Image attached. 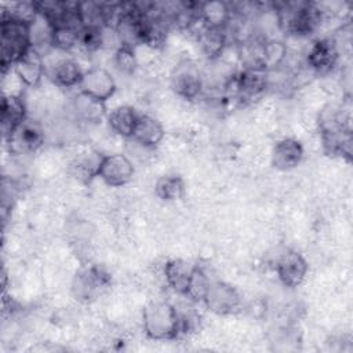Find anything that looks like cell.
<instances>
[{
	"label": "cell",
	"mask_w": 353,
	"mask_h": 353,
	"mask_svg": "<svg viewBox=\"0 0 353 353\" xmlns=\"http://www.w3.org/2000/svg\"><path fill=\"white\" fill-rule=\"evenodd\" d=\"M29 23L1 17L0 22V55H1V72L11 70L15 62L30 48Z\"/></svg>",
	"instance_id": "obj_1"
},
{
	"label": "cell",
	"mask_w": 353,
	"mask_h": 353,
	"mask_svg": "<svg viewBox=\"0 0 353 353\" xmlns=\"http://www.w3.org/2000/svg\"><path fill=\"white\" fill-rule=\"evenodd\" d=\"M145 334L150 339L164 341L178 338L179 312L168 302H152L142 312Z\"/></svg>",
	"instance_id": "obj_2"
},
{
	"label": "cell",
	"mask_w": 353,
	"mask_h": 353,
	"mask_svg": "<svg viewBox=\"0 0 353 353\" xmlns=\"http://www.w3.org/2000/svg\"><path fill=\"white\" fill-rule=\"evenodd\" d=\"M280 28L288 34L305 37L321 23L323 11L314 3L287 4V11L277 12Z\"/></svg>",
	"instance_id": "obj_3"
},
{
	"label": "cell",
	"mask_w": 353,
	"mask_h": 353,
	"mask_svg": "<svg viewBox=\"0 0 353 353\" xmlns=\"http://www.w3.org/2000/svg\"><path fill=\"white\" fill-rule=\"evenodd\" d=\"M269 85V72L262 68H243L226 83V90L239 99H254L259 97Z\"/></svg>",
	"instance_id": "obj_4"
},
{
	"label": "cell",
	"mask_w": 353,
	"mask_h": 353,
	"mask_svg": "<svg viewBox=\"0 0 353 353\" xmlns=\"http://www.w3.org/2000/svg\"><path fill=\"white\" fill-rule=\"evenodd\" d=\"M170 84L178 97L183 99H194L203 90L204 79L196 62L192 59H183L172 69Z\"/></svg>",
	"instance_id": "obj_5"
},
{
	"label": "cell",
	"mask_w": 353,
	"mask_h": 353,
	"mask_svg": "<svg viewBox=\"0 0 353 353\" xmlns=\"http://www.w3.org/2000/svg\"><path fill=\"white\" fill-rule=\"evenodd\" d=\"M135 174L134 161L125 153L103 154L98 178H101L110 188H120L127 185Z\"/></svg>",
	"instance_id": "obj_6"
},
{
	"label": "cell",
	"mask_w": 353,
	"mask_h": 353,
	"mask_svg": "<svg viewBox=\"0 0 353 353\" xmlns=\"http://www.w3.org/2000/svg\"><path fill=\"white\" fill-rule=\"evenodd\" d=\"M109 284L110 274L105 269L97 265H91L76 273L72 290L77 299L90 302L95 299Z\"/></svg>",
	"instance_id": "obj_7"
},
{
	"label": "cell",
	"mask_w": 353,
	"mask_h": 353,
	"mask_svg": "<svg viewBox=\"0 0 353 353\" xmlns=\"http://www.w3.org/2000/svg\"><path fill=\"white\" fill-rule=\"evenodd\" d=\"M205 306L216 314H232L241 306V298L237 290L225 281H211L205 298Z\"/></svg>",
	"instance_id": "obj_8"
},
{
	"label": "cell",
	"mask_w": 353,
	"mask_h": 353,
	"mask_svg": "<svg viewBox=\"0 0 353 353\" xmlns=\"http://www.w3.org/2000/svg\"><path fill=\"white\" fill-rule=\"evenodd\" d=\"M79 92L88 95L97 101L106 102L116 91V83L112 74L99 66H92L84 70L79 84Z\"/></svg>",
	"instance_id": "obj_9"
},
{
	"label": "cell",
	"mask_w": 353,
	"mask_h": 353,
	"mask_svg": "<svg viewBox=\"0 0 353 353\" xmlns=\"http://www.w3.org/2000/svg\"><path fill=\"white\" fill-rule=\"evenodd\" d=\"M309 265L302 254L295 250L284 251L276 261V274L280 283L288 288L298 287L306 277Z\"/></svg>",
	"instance_id": "obj_10"
},
{
	"label": "cell",
	"mask_w": 353,
	"mask_h": 353,
	"mask_svg": "<svg viewBox=\"0 0 353 353\" xmlns=\"http://www.w3.org/2000/svg\"><path fill=\"white\" fill-rule=\"evenodd\" d=\"M339 58V51L335 40L331 37L317 39L309 47L306 62L307 66L317 74L330 73L336 65Z\"/></svg>",
	"instance_id": "obj_11"
},
{
	"label": "cell",
	"mask_w": 353,
	"mask_h": 353,
	"mask_svg": "<svg viewBox=\"0 0 353 353\" xmlns=\"http://www.w3.org/2000/svg\"><path fill=\"white\" fill-rule=\"evenodd\" d=\"M44 141L46 134L41 125L29 119H26L7 139L11 148L19 153H34L44 145Z\"/></svg>",
	"instance_id": "obj_12"
},
{
	"label": "cell",
	"mask_w": 353,
	"mask_h": 353,
	"mask_svg": "<svg viewBox=\"0 0 353 353\" xmlns=\"http://www.w3.org/2000/svg\"><path fill=\"white\" fill-rule=\"evenodd\" d=\"M83 68L72 57L58 58L50 66L46 65V76L58 87L73 88L79 87L83 77Z\"/></svg>",
	"instance_id": "obj_13"
},
{
	"label": "cell",
	"mask_w": 353,
	"mask_h": 353,
	"mask_svg": "<svg viewBox=\"0 0 353 353\" xmlns=\"http://www.w3.org/2000/svg\"><path fill=\"white\" fill-rule=\"evenodd\" d=\"M15 74L28 87H36L46 76V62L43 54L30 47L12 66Z\"/></svg>",
	"instance_id": "obj_14"
},
{
	"label": "cell",
	"mask_w": 353,
	"mask_h": 353,
	"mask_svg": "<svg viewBox=\"0 0 353 353\" xmlns=\"http://www.w3.org/2000/svg\"><path fill=\"white\" fill-rule=\"evenodd\" d=\"M0 113L3 138L7 141L15 132V130L28 119L25 101L18 94L3 95Z\"/></svg>",
	"instance_id": "obj_15"
},
{
	"label": "cell",
	"mask_w": 353,
	"mask_h": 353,
	"mask_svg": "<svg viewBox=\"0 0 353 353\" xmlns=\"http://www.w3.org/2000/svg\"><path fill=\"white\" fill-rule=\"evenodd\" d=\"M303 159V148L294 138H283L273 146L272 165L281 171H288L299 165Z\"/></svg>",
	"instance_id": "obj_16"
},
{
	"label": "cell",
	"mask_w": 353,
	"mask_h": 353,
	"mask_svg": "<svg viewBox=\"0 0 353 353\" xmlns=\"http://www.w3.org/2000/svg\"><path fill=\"white\" fill-rule=\"evenodd\" d=\"M196 265L181 258H174L164 265V277L167 285L176 294L185 295L188 292Z\"/></svg>",
	"instance_id": "obj_17"
},
{
	"label": "cell",
	"mask_w": 353,
	"mask_h": 353,
	"mask_svg": "<svg viewBox=\"0 0 353 353\" xmlns=\"http://www.w3.org/2000/svg\"><path fill=\"white\" fill-rule=\"evenodd\" d=\"M139 114L132 106L130 105H120L112 109L106 114V121L109 128L121 138H131L139 119Z\"/></svg>",
	"instance_id": "obj_18"
},
{
	"label": "cell",
	"mask_w": 353,
	"mask_h": 353,
	"mask_svg": "<svg viewBox=\"0 0 353 353\" xmlns=\"http://www.w3.org/2000/svg\"><path fill=\"white\" fill-rule=\"evenodd\" d=\"M165 131L163 124L149 114H139V119L137 121L134 134L131 139L146 145L149 148H156L164 138Z\"/></svg>",
	"instance_id": "obj_19"
},
{
	"label": "cell",
	"mask_w": 353,
	"mask_h": 353,
	"mask_svg": "<svg viewBox=\"0 0 353 353\" xmlns=\"http://www.w3.org/2000/svg\"><path fill=\"white\" fill-rule=\"evenodd\" d=\"M101 153L95 150H87L79 153L70 163V171L74 178L83 183H90L94 178H98V170L102 160Z\"/></svg>",
	"instance_id": "obj_20"
},
{
	"label": "cell",
	"mask_w": 353,
	"mask_h": 353,
	"mask_svg": "<svg viewBox=\"0 0 353 353\" xmlns=\"http://www.w3.org/2000/svg\"><path fill=\"white\" fill-rule=\"evenodd\" d=\"M199 44L207 58L214 59L219 57L228 43L226 30L222 28H211L203 25L197 34Z\"/></svg>",
	"instance_id": "obj_21"
},
{
	"label": "cell",
	"mask_w": 353,
	"mask_h": 353,
	"mask_svg": "<svg viewBox=\"0 0 353 353\" xmlns=\"http://www.w3.org/2000/svg\"><path fill=\"white\" fill-rule=\"evenodd\" d=\"M81 23L77 22H59L54 25L52 30V48L62 52H69L79 47V34Z\"/></svg>",
	"instance_id": "obj_22"
},
{
	"label": "cell",
	"mask_w": 353,
	"mask_h": 353,
	"mask_svg": "<svg viewBox=\"0 0 353 353\" xmlns=\"http://www.w3.org/2000/svg\"><path fill=\"white\" fill-rule=\"evenodd\" d=\"M199 12L203 23L211 28H222L225 29L230 21L232 11L228 4L221 1H210L201 3L199 6Z\"/></svg>",
	"instance_id": "obj_23"
},
{
	"label": "cell",
	"mask_w": 353,
	"mask_h": 353,
	"mask_svg": "<svg viewBox=\"0 0 353 353\" xmlns=\"http://www.w3.org/2000/svg\"><path fill=\"white\" fill-rule=\"evenodd\" d=\"M154 193L164 201H175L185 194V182L182 176L176 174L161 175L154 185Z\"/></svg>",
	"instance_id": "obj_24"
},
{
	"label": "cell",
	"mask_w": 353,
	"mask_h": 353,
	"mask_svg": "<svg viewBox=\"0 0 353 353\" xmlns=\"http://www.w3.org/2000/svg\"><path fill=\"white\" fill-rule=\"evenodd\" d=\"M73 109L76 116L84 121H98L105 114V102L97 101L88 95L79 92L74 98Z\"/></svg>",
	"instance_id": "obj_25"
},
{
	"label": "cell",
	"mask_w": 353,
	"mask_h": 353,
	"mask_svg": "<svg viewBox=\"0 0 353 353\" xmlns=\"http://www.w3.org/2000/svg\"><path fill=\"white\" fill-rule=\"evenodd\" d=\"M106 28L98 25H84L79 34V47L85 52H94L106 44Z\"/></svg>",
	"instance_id": "obj_26"
},
{
	"label": "cell",
	"mask_w": 353,
	"mask_h": 353,
	"mask_svg": "<svg viewBox=\"0 0 353 353\" xmlns=\"http://www.w3.org/2000/svg\"><path fill=\"white\" fill-rule=\"evenodd\" d=\"M210 284H211L210 276L199 265H196L192 280H190V284H189V288H188V292H186V296L190 298L194 302H203L204 298H205V294L208 291Z\"/></svg>",
	"instance_id": "obj_27"
},
{
	"label": "cell",
	"mask_w": 353,
	"mask_h": 353,
	"mask_svg": "<svg viewBox=\"0 0 353 353\" xmlns=\"http://www.w3.org/2000/svg\"><path fill=\"white\" fill-rule=\"evenodd\" d=\"M113 63L117 68V70H120L121 73H125V74L134 73L138 66L135 48L127 47V46H119L114 51Z\"/></svg>",
	"instance_id": "obj_28"
}]
</instances>
